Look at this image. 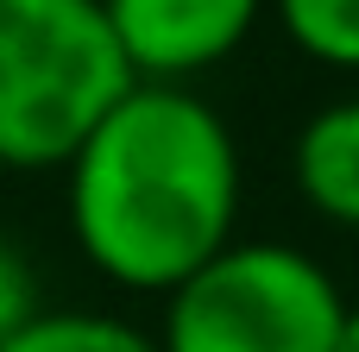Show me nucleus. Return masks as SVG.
Returning <instances> with one entry per match:
<instances>
[{"instance_id": "obj_7", "label": "nucleus", "mask_w": 359, "mask_h": 352, "mask_svg": "<svg viewBox=\"0 0 359 352\" xmlns=\"http://www.w3.org/2000/svg\"><path fill=\"white\" fill-rule=\"evenodd\" d=\"M271 19L316 69L359 76V0H271Z\"/></svg>"}, {"instance_id": "obj_5", "label": "nucleus", "mask_w": 359, "mask_h": 352, "mask_svg": "<svg viewBox=\"0 0 359 352\" xmlns=\"http://www.w3.org/2000/svg\"><path fill=\"white\" fill-rule=\"evenodd\" d=\"M290 183L303 208L341 233H359V94L322 101L290 139Z\"/></svg>"}, {"instance_id": "obj_6", "label": "nucleus", "mask_w": 359, "mask_h": 352, "mask_svg": "<svg viewBox=\"0 0 359 352\" xmlns=\"http://www.w3.org/2000/svg\"><path fill=\"white\" fill-rule=\"evenodd\" d=\"M0 352H164V346L151 328H139L114 309H44Z\"/></svg>"}, {"instance_id": "obj_4", "label": "nucleus", "mask_w": 359, "mask_h": 352, "mask_svg": "<svg viewBox=\"0 0 359 352\" xmlns=\"http://www.w3.org/2000/svg\"><path fill=\"white\" fill-rule=\"evenodd\" d=\"M101 6L133 82H170V88H196L208 69L246 50V38L271 13V0H101Z\"/></svg>"}, {"instance_id": "obj_2", "label": "nucleus", "mask_w": 359, "mask_h": 352, "mask_svg": "<svg viewBox=\"0 0 359 352\" xmlns=\"http://www.w3.org/2000/svg\"><path fill=\"white\" fill-rule=\"evenodd\" d=\"M126 88L101 0H0V170H63Z\"/></svg>"}, {"instance_id": "obj_3", "label": "nucleus", "mask_w": 359, "mask_h": 352, "mask_svg": "<svg viewBox=\"0 0 359 352\" xmlns=\"http://www.w3.org/2000/svg\"><path fill=\"white\" fill-rule=\"evenodd\" d=\"M334 271L290 239H233L158 302L164 352H334L347 321Z\"/></svg>"}, {"instance_id": "obj_1", "label": "nucleus", "mask_w": 359, "mask_h": 352, "mask_svg": "<svg viewBox=\"0 0 359 352\" xmlns=\"http://www.w3.org/2000/svg\"><path fill=\"white\" fill-rule=\"evenodd\" d=\"M246 164L202 88L133 82L63 164V220L82 265L126 296H170L240 239Z\"/></svg>"}, {"instance_id": "obj_8", "label": "nucleus", "mask_w": 359, "mask_h": 352, "mask_svg": "<svg viewBox=\"0 0 359 352\" xmlns=\"http://www.w3.org/2000/svg\"><path fill=\"white\" fill-rule=\"evenodd\" d=\"M44 309H50V302H44V283H38L32 252H25L13 233H0V346H6L19 328H32Z\"/></svg>"}, {"instance_id": "obj_9", "label": "nucleus", "mask_w": 359, "mask_h": 352, "mask_svg": "<svg viewBox=\"0 0 359 352\" xmlns=\"http://www.w3.org/2000/svg\"><path fill=\"white\" fill-rule=\"evenodd\" d=\"M334 352H359V302L347 309V321H341V340H334Z\"/></svg>"}]
</instances>
